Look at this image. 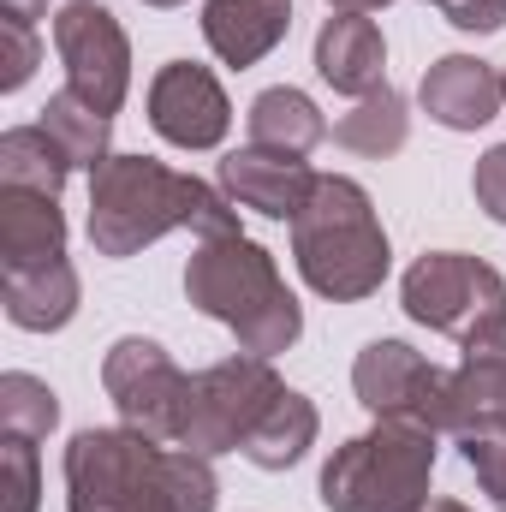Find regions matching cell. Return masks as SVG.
I'll list each match as a JSON object with an SVG mask.
<instances>
[{
    "instance_id": "8fae6325",
    "label": "cell",
    "mask_w": 506,
    "mask_h": 512,
    "mask_svg": "<svg viewBox=\"0 0 506 512\" xmlns=\"http://www.w3.org/2000/svg\"><path fill=\"white\" fill-rule=\"evenodd\" d=\"M149 126L173 149H215L233 126V102H227V90L209 66L173 60L149 84Z\"/></svg>"
},
{
    "instance_id": "4dcf8cb0",
    "label": "cell",
    "mask_w": 506,
    "mask_h": 512,
    "mask_svg": "<svg viewBox=\"0 0 506 512\" xmlns=\"http://www.w3.org/2000/svg\"><path fill=\"white\" fill-rule=\"evenodd\" d=\"M328 6H340V12H381V6H393V0H328Z\"/></svg>"
},
{
    "instance_id": "d6986e66",
    "label": "cell",
    "mask_w": 506,
    "mask_h": 512,
    "mask_svg": "<svg viewBox=\"0 0 506 512\" xmlns=\"http://www.w3.org/2000/svg\"><path fill=\"white\" fill-rule=\"evenodd\" d=\"M316 429H322L316 405H310L304 393H292V387H286V393L268 405V417L251 429L245 459H251L256 471H292V465L316 447Z\"/></svg>"
},
{
    "instance_id": "44dd1931",
    "label": "cell",
    "mask_w": 506,
    "mask_h": 512,
    "mask_svg": "<svg viewBox=\"0 0 506 512\" xmlns=\"http://www.w3.org/2000/svg\"><path fill=\"white\" fill-rule=\"evenodd\" d=\"M66 179H72V161H66V149H60L42 126H12L0 137V185H6V191L60 197Z\"/></svg>"
},
{
    "instance_id": "1f68e13d",
    "label": "cell",
    "mask_w": 506,
    "mask_h": 512,
    "mask_svg": "<svg viewBox=\"0 0 506 512\" xmlns=\"http://www.w3.org/2000/svg\"><path fill=\"white\" fill-rule=\"evenodd\" d=\"M423 512H471V507H459V501H429Z\"/></svg>"
},
{
    "instance_id": "603a6c76",
    "label": "cell",
    "mask_w": 506,
    "mask_h": 512,
    "mask_svg": "<svg viewBox=\"0 0 506 512\" xmlns=\"http://www.w3.org/2000/svg\"><path fill=\"white\" fill-rule=\"evenodd\" d=\"M334 137H340L352 155H370V161H381V155H399V149H405V137H411L405 96H399L393 84L370 90L352 114H340V120H334Z\"/></svg>"
},
{
    "instance_id": "484cf974",
    "label": "cell",
    "mask_w": 506,
    "mask_h": 512,
    "mask_svg": "<svg viewBox=\"0 0 506 512\" xmlns=\"http://www.w3.org/2000/svg\"><path fill=\"white\" fill-rule=\"evenodd\" d=\"M36 495H42L36 447L24 435H6L0 441V512H36Z\"/></svg>"
},
{
    "instance_id": "83f0119b",
    "label": "cell",
    "mask_w": 506,
    "mask_h": 512,
    "mask_svg": "<svg viewBox=\"0 0 506 512\" xmlns=\"http://www.w3.org/2000/svg\"><path fill=\"white\" fill-rule=\"evenodd\" d=\"M471 191H477V209H483L489 221H501V227H506V143H495V149L477 161Z\"/></svg>"
},
{
    "instance_id": "ac0fdd59",
    "label": "cell",
    "mask_w": 506,
    "mask_h": 512,
    "mask_svg": "<svg viewBox=\"0 0 506 512\" xmlns=\"http://www.w3.org/2000/svg\"><path fill=\"white\" fill-rule=\"evenodd\" d=\"M0 304H6V322L24 328V334H54L78 316V268L60 256L48 268H12L0 280Z\"/></svg>"
},
{
    "instance_id": "4fadbf2b",
    "label": "cell",
    "mask_w": 506,
    "mask_h": 512,
    "mask_svg": "<svg viewBox=\"0 0 506 512\" xmlns=\"http://www.w3.org/2000/svg\"><path fill=\"white\" fill-rule=\"evenodd\" d=\"M417 102H423V114H429L435 126L477 131V126H489V120L501 114L506 96H501L495 66H483V60H471V54H441V60L423 72Z\"/></svg>"
},
{
    "instance_id": "6da1fadb",
    "label": "cell",
    "mask_w": 506,
    "mask_h": 512,
    "mask_svg": "<svg viewBox=\"0 0 506 512\" xmlns=\"http://www.w3.org/2000/svg\"><path fill=\"white\" fill-rule=\"evenodd\" d=\"M66 512H215V465L137 429H78L66 459Z\"/></svg>"
},
{
    "instance_id": "52a82bcc",
    "label": "cell",
    "mask_w": 506,
    "mask_h": 512,
    "mask_svg": "<svg viewBox=\"0 0 506 512\" xmlns=\"http://www.w3.org/2000/svg\"><path fill=\"white\" fill-rule=\"evenodd\" d=\"M405 316L429 334H447V340H465L477 322L501 316L506 310V280L495 262L465 251H429L405 268Z\"/></svg>"
},
{
    "instance_id": "5b68a950",
    "label": "cell",
    "mask_w": 506,
    "mask_h": 512,
    "mask_svg": "<svg viewBox=\"0 0 506 512\" xmlns=\"http://www.w3.org/2000/svg\"><path fill=\"white\" fill-rule=\"evenodd\" d=\"M435 429L376 417L370 435H352L322 465V507L328 512H423L435 477Z\"/></svg>"
},
{
    "instance_id": "e0dca14e",
    "label": "cell",
    "mask_w": 506,
    "mask_h": 512,
    "mask_svg": "<svg viewBox=\"0 0 506 512\" xmlns=\"http://www.w3.org/2000/svg\"><path fill=\"white\" fill-rule=\"evenodd\" d=\"M66 256V215L60 197L6 191L0 185V268H48Z\"/></svg>"
},
{
    "instance_id": "f1b7e54d",
    "label": "cell",
    "mask_w": 506,
    "mask_h": 512,
    "mask_svg": "<svg viewBox=\"0 0 506 512\" xmlns=\"http://www.w3.org/2000/svg\"><path fill=\"white\" fill-rule=\"evenodd\" d=\"M453 30H471V36H489L506 24V0H447L441 6Z\"/></svg>"
},
{
    "instance_id": "4316f807",
    "label": "cell",
    "mask_w": 506,
    "mask_h": 512,
    "mask_svg": "<svg viewBox=\"0 0 506 512\" xmlns=\"http://www.w3.org/2000/svg\"><path fill=\"white\" fill-rule=\"evenodd\" d=\"M42 60V42H36V24L24 18H0V90H24L30 72Z\"/></svg>"
},
{
    "instance_id": "5bb4252c",
    "label": "cell",
    "mask_w": 506,
    "mask_h": 512,
    "mask_svg": "<svg viewBox=\"0 0 506 512\" xmlns=\"http://www.w3.org/2000/svg\"><path fill=\"white\" fill-rule=\"evenodd\" d=\"M316 72H322V84H334L340 96H358V102L381 90V72H387L381 24L370 12H334L316 30Z\"/></svg>"
},
{
    "instance_id": "d6a6232c",
    "label": "cell",
    "mask_w": 506,
    "mask_h": 512,
    "mask_svg": "<svg viewBox=\"0 0 506 512\" xmlns=\"http://www.w3.org/2000/svg\"><path fill=\"white\" fill-rule=\"evenodd\" d=\"M143 6H185V0H143Z\"/></svg>"
},
{
    "instance_id": "30bf717a",
    "label": "cell",
    "mask_w": 506,
    "mask_h": 512,
    "mask_svg": "<svg viewBox=\"0 0 506 512\" xmlns=\"http://www.w3.org/2000/svg\"><path fill=\"white\" fill-rule=\"evenodd\" d=\"M54 48L66 60V90L102 114H120L131 90V42L120 18L96 0H66L54 12Z\"/></svg>"
},
{
    "instance_id": "277c9868",
    "label": "cell",
    "mask_w": 506,
    "mask_h": 512,
    "mask_svg": "<svg viewBox=\"0 0 506 512\" xmlns=\"http://www.w3.org/2000/svg\"><path fill=\"white\" fill-rule=\"evenodd\" d=\"M292 262H298L304 286L334 304H358L387 280L393 251L376 221V203L358 179L316 173V191L292 221Z\"/></svg>"
},
{
    "instance_id": "e575fe53",
    "label": "cell",
    "mask_w": 506,
    "mask_h": 512,
    "mask_svg": "<svg viewBox=\"0 0 506 512\" xmlns=\"http://www.w3.org/2000/svg\"><path fill=\"white\" fill-rule=\"evenodd\" d=\"M435 6H447V0H435Z\"/></svg>"
},
{
    "instance_id": "7a4b0ae2",
    "label": "cell",
    "mask_w": 506,
    "mask_h": 512,
    "mask_svg": "<svg viewBox=\"0 0 506 512\" xmlns=\"http://www.w3.org/2000/svg\"><path fill=\"white\" fill-rule=\"evenodd\" d=\"M227 239L239 233V203L197 173H173L155 155H108L90 173V245L102 256H137L167 233Z\"/></svg>"
},
{
    "instance_id": "f546056e",
    "label": "cell",
    "mask_w": 506,
    "mask_h": 512,
    "mask_svg": "<svg viewBox=\"0 0 506 512\" xmlns=\"http://www.w3.org/2000/svg\"><path fill=\"white\" fill-rule=\"evenodd\" d=\"M48 12V0H0V18H24V24H36Z\"/></svg>"
},
{
    "instance_id": "ba28073f",
    "label": "cell",
    "mask_w": 506,
    "mask_h": 512,
    "mask_svg": "<svg viewBox=\"0 0 506 512\" xmlns=\"http://www.w3.org/2000/svg\"><path fill=\"white\" fill-rule=\"evenodd\" d=\"M102 387L114 399V411L126 417V429L149 441H173L185 435V411H191V376L143 334H126L108 346L102 358Z\"/></svg>"
},
{
    "instance_id": "ffe728a7",
    "label": "cell",
    "mask_w": 506,
    "mask_h": 512,
    "mask_svg": "<svg viewBox=\"0 0 506 512\" xmlns=\"http://www.w3.org/2000/svg\"><path fill=\"white\" fill-rule=\"evenodd\" d=\"M245 120H251V143H262V149H286V155H310V149L328 137L322 108H316L304 90H292V84L262 90Z\"/></svg>"
},
{
    "instance_id": "d4e9b609",
    "label": "cell",
    "mask_w": 506,
    "mask_h": 512,
    "mask_svg": "<svg viewBox=\"0 0 506 512\" xmlns=\"http://www.w3.org/2000/svg\"><path fill=\"white\" fill-rule=\"evenodd\" d=\"M459 447H465V465L477 471L483 495L506 512V417H483V423H471V429L459 435Z\"/></svg>"
},
{
    "instance_id": "3957f363",
    "label": "cell",
    "mask_w": 506,
    "mask_h": 512,
    "mask_svg": "<svg viewBox=\"0 0 506 512\" xmlns=\"http://www.w3.org/2000/svg\"><path fill=\"white\" fill-rule=\"evenodd\" d=\"M185 298L215 316L221 328H233V340L256 352V358H274L286 352L298 334H304V310L298 298L286 292L274 256L262 251L245 233H227V239H203L191 262H185Z\"/></svg>"
},
{
    "instance_id": "2e32d148",
    "label": "cell",
    "mask_w": 506,
    "mask_h": 512,
    "mask_svg": "<svg viewBox=\"0 0 506 512\" xmlns=\"http://www.w3.org/2000/svg\"><path fill=\"white\" fill-rule=\"evenodd\" d=\"M292 30V0H209L203 6V42L227 66H256L274 54Z\"/></svg>"
},
{
    "instance_id": "836d02e7",
    "label": "cell",
    "mask_w": 506,
    "mask_h": 512,
    "mask_svg": "<svg viewBox=\"0 0 506 512\" xmlns=\"http://www.w3.org/2000/svg\"><path fill=\"white\" fill-rule=\"evenodd\" d=\"M501 96H506V78H501Z\"/></svg>"
},
{
    "instance_id": "7c38bea8",
    "label": "cell",
    "mask_w": 506,
    "mask_h": 512,
    "mask_svg": "<svg viewBox=\"0 0 506 512\" xmlns=\"http://www.w3.org/2000/svg\"><path fill=\"white\" fill-rule=\"evenodd\" d=\"M221 191L239 203V209H256L268 221H298V209L310 203L316 191V173L304 155H286V149H262V143H245L221 161Z\"/></svg>"
},
{
    "instance_id": "9c48e42d",
    "label": "cell",
    "mask_w": 506,
    "mask_h": 512,
    "mask_svg": "<svg viewBox=\"0 0 506 512\" xmlns=\"http://www.w3.org/2000/svg\"><path fill=\"white\" fill-rule=\"evenodd\" d=\"M352 387H358V405L376 417L453 435V370H435L405 340H370L352 364Z\"/></svg>"
},
{
    "instance_id": "7402d4cb",
    "label": "cell",
    "mask_w": 506,
    "mask_h": 512,
    "mask_svg": "<svg viewBox=\"0 0 506 512\" xmlns=\"http://www.w3.org/2000/svg\"><path fill=\"white\" fill-rule=\"evenodd\" d=\"M36 126L66 149V161H72V167H90V173H96V167L114 155V149H108V143H114V114L90 108V102H84V96H72V90H54Z\"/></svg>"
},
{
    "instance_id": "9a60e30c",
    "label": "cell",
    "mask_w": 506,
    "mask_h": 512,
    "mask_svg": "<svg viewBox=\"0 0 506 512\" xmlns=\"http://www.w3.org/2000/svg\"><path fill=\"white\" fill-rule=\"evenodd\" d=\"M459 346L465 358L453 370V435H465L483 417H506V310L477 322Z\"/></svg>"
},
{
    "instance_id": "cb8c5ba5",
    "label": "cell",
    "mask_w": 506,
    "mask_h": 512,
    "mask_svg": "<svg viewBox=\"0 0 506 512\" xmlns=\"http://www.w3.org/2000/svg\"><path fill=\"white\" fill-rule=\"evenodd\" d=\"M54 423H60V399H54V387L36 382V376H24V370L0 376V429H6V435L42 441Z\"/></svg>"
},
{
    "instance_id": "8992f818",
    "label": "cell",
    "mask_w": 506,
    "mask_h": 512,
    "mask_svg": "<svg viewBox=\"0 0 506 512\" xmlns=\"http://www.w3.org/2000/svg\"><path fill=\"white\" fill-rule=\"evenodd\" d=\"M286 393V382L274 376L268 358L239 352V358H221L209 364L203 376H191V411H185V435L179 447L203 453V459H221V453H245L251 429L268 417V405Z\"/></svg>"
}]
</instances>
